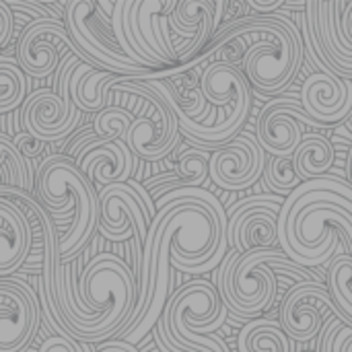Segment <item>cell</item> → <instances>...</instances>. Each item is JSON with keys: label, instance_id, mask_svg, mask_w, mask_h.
Wrapping results in <instances>:
<instances>
[{"label": "cell", "instance_id": "27", "mask_svg": "<svg viewBox=\"0 0 352 352\" xmlns=\"http://www.w3.org/2000/svg\"><path fill=\"white\" fill-rule=\"evenodd\" d=\"M134 116L126 107L120 105H107L93 118V130L107 140H124L126 132L132 124Z\"/></svg>", "mask_w": 352, "mask_h": 352}, {"label": "cell", "instance_id": "34", "mask_svg": "<svg viewBox=\"0 0 352 352\" xmlns=\"http://www.w3.org/2000/svg\"><path fill=\"white\" fill-rule=\"evenodd\" d=\"M99 138V134L91 128V130H85L82 134H78L70 144H68V148H66V157H70L72 161L78 157V153L89 144V142H93V140H97Z\"/></svg>", "mask_w": 352, "mask_h": 352}, {"label": "cell", "instance_id": "13", "mask_svg": "<svg viewBox=\"0 0 352 352\" xmlns=\"http://www.w3.org/2000/svg\"><path fill=\"white\" fill-rule=\"evenodd\" d=\"M342 320L328 285L324 283H297L287 293L280 307V328L291 340L307 342L316 338L326 322V316Z\"/></svg>", "mask_w": 352, "mask_h": 352}, {"label": "cell", "instance_id": "32", "mask_svg": "<svg viewBox=\"0 0 352 352\" xmlns=\"http://www.w3.org/2000/svg\"><path fill=\"white\" fill-rule=\"evenodd\" d=\"M14 33V14L8 2L0 0V50L10 41Z\"/></svg>", "mask_w": 352, "mask_h": 352}, {"label": "cell", "instance_id": "4", "mask_svg": "<svg viewBox=\"0 0 352 352\" xmlns=\"http://www.w3.org/2000/svg\"><path fill=\"white\" fill-rule=\"evenodd\" d=\"M35 184L39 202L50 214H72L68 231L58 237V258L62 264H68L78 258L99 227V192L66 155L47 157L39 165Z\"/></svg>", "mask_w": 352, "mask_h": 352}, {"label": "cell", "instance_id": "39", "mask_svg": "<svg viewBox=\"0 0 352 352\" xmlns=\"http://www.w3.org/2000/svg\"><path fill=\"white\" fill-rule=\"evenodd\" d=\"M349 120H351V126H352V111H351V116H349Z\"/></svg>", "mask_w": 352, "mask_h": 352}, {"label": "cell", "instance_id": "38", "mask_svg": "<svg viewBox=\"0 0 352 352\" xmlns=\"http://www.w3.org/2000/svg\"><path fill=\"white\" fill-rule=\"evenodd\" d=\"M349 173H351V179H352V148H351V153H349Z\"/></svg>", "mask_w": 352, "mask_h": 352}, {"label": "cell", "instance_id": "3", "mask_svg": "<svg viewBox=\"0 0 352 352\" xmlns=\"http://www.w3.org/2000/svg\"><path fill=\"white\" fill-rule=\"evenodd\" d=\"M78 297L85 318L68 332L80 342L99 344L120 336L136 303V283L122 258L99 254L80 272Z\"/></svg>", "mask_w": 352, "mask_h": 352}, {"label": "cell", "instance_id": "7", "mask_svg": "<svg viewBox=\"0 0 352 352\" xmlns=\"http://www.w3.org/2000/svg\"><path fill=\"white\" fill-rule=\"evenodd\" d=\"M64 25L72 41L91 58V62L120 76H155L157 70L136 64L118 43L111 31V19L97 0H64Z\"/></svg>", "mask_w": 352, "mask_h": 352}, {"label": "cell", "instance_id": "1", "mask_svg": "<svg viewBox=\"0 0 352 352\" xmlns=\"http://www.w3.org/2000/svg\"><path fill=\"white\" fill-rule=\"evenodd\" d=\"M233 35L243 37L248 43L239 66H243L241 72L256 93L276 95L285 91L299 74L305 43L299 27L287 12L274 10L266 16H241L221 27L208 45Z\"/></svg>", "mask_w": 352, "mask_h": 352}, {"label": "cell", "instance_id": "14", "mask_svg": "<svg viewBox=\"0 0 352 352\" xmlns=\"http://www.w3.org/2000/svg\"><path fill=\"white\" fill-rule=\"evenodd\" d=\"M266 167V153L256 136L243 132L212 151L208 177L223 190L239 192L254 186Z\"/></svg>", "mask_w": 352, "mask_h": 352}, {"label": "cell", "instance_id": "35", "mask_svg": "<svg viewBox=\"0 0 352 352\" xmlns=\"http://www.w3.org/2000/svg\"><path fill=\"white\" fill-rule=\"evenodd\" d=\"M332 352H352V328L351 326H342L340 332L334 338V349Z\"/></svg>", "mask_w": 352, "mask_h": 352}, {"label": "cell", "instance_id": "17", "mask_svg": "<svg viewBox=\"0 0 352 352\" xmlns=\"http://www.w3.org/2000/svg\"><path fill=\"white\" fill-rule=\"evenodd\" d=\"M301 105L322 126H334L351 116L352 80L318 70L301 89Z\"/></svg>", "mask_w": 352, "mask_h": 352}, {"label": "cell", "instance_id": "22", "mask_svg": "<svg viewBox=\"0 0 352 352\" xmlns=\"http://www.w3.org/2000/svg\"><path fill=\"white\" fill-rule=\"evenodd\" d=\"M239 352H291V338L272 318H256L241 326Z\"/></svg>", "mask_w": 352, "mask_h": 352}, {"label": "cell", "instance_id": "24", "mask_svg": "<svg viewBox=\"0 0 352 352\" xmlns=\"http://www.w3.org/2000/svg\"><path fill=\"white\" fill-rule=\"evenodd\" d=\"M27 99V74L19 62L0 56V113L16 109Z\"/></svg>", "mask_w": 352, "mask_h": 352}, {"label": "cell", "instance_id": "2", "mask_svg": "<svg viewBox=\"0 0 352 352\" xmlns=\"http://www.w3.org/2000/svg\"><path fill=\"white\" fill-rule=\"evenodd\" d=\"M144 80L167 99V103L171 105V109L175 111L179 120L182 134H186L200 148L214 151L227 140H231L243 128L250 107H252V95H250V85H248L245 74L237 66L223 62V60L206 64L198 82L208 105L217 107V118L210 126H202L198 120L190 118L179 107L165 78H159L155 74V76H144Z\"/></svg>", "mask_w": 352, "mask_h": 352}, {"label": "cell", "instance_id": "12", "mask_svg": "<svg viewBox=\"0 0 352 352\" xmlns=\"http://www.w3.org/2000/svg\"><path fill=\"white\" fill-rule=\"evenodd\" d=\"M99 231L105 239L122 243L132 235L138 237L144 245L151 214L142 196L128 184L118 182L99 190Z\"/></svg>", "mask_w": 352, "mask_h": 352}, {"label": "cell", "instance_id": "33", "mask_svg": "<svg viewBox=\"0 0 352 352\" xmlns=\"http://www.w3.org/2000/svg\"><path fill=\"white\" fill-rule=\"evenodd\" d=\"M344 326V322L340 320V318H330L328 322H326V326H322V352H332L334 349V338H336V334L340 332V328Z\"/></svg>", "mask_w": 352, "mask_h": 352}, {"label": "cell", "instance_id": "31", "mask_svg": "<svg viewBox=\"0 0 352 352\" xmlns=\"http://www.w3.org/2000/svg\"><path fill=\"white\" fill-rule=\"evenodd\" d=\"M12 140H14V146L19 148V153L23 155V159L25 161H31V159H35V157H39L43 151H45V140H41V138H37V136H33L31 132H19V134H14L12 136Z\"/></svg>", "mask_w": 352, "mask_h": 352}, {"label": "cell", "instance_id": "19", "mask_svg": "<svg viewBox=\"0 0 352 352\" xmlns=\"http://www.w3.org/2000/svg\"><path fill=\"white\" fill-rule=\"evenodd\" d=\"M33 231L23 210L0 196V276L16 272L31 252Z\"/></svg>", "mask_w": 352, "mask_h": 352}, {"label": "cell", "instance_id": "15", "mask_svg": "<svg viewBox=\"0 0 352 352\" xmlns=\"http://www.w3.org/2000/svg\"><path fill=\"white\" fill-rule=\"evenodd\" d=\"M39 328V299L14 278H0V352H23Z\"/></svg>", "mask_w": 352, "mask_h": 352}, {"label": "cell", "instance_id": "37", "mask_svg": "<svg viewBox=\"0 0 352 352\" xmlns=\"http://www.w3.org/2000/svg\"><path fill=\"white\" fill-rule=\"evenodd\" d=\"M97 352H138L132 344H128L126 340H105V344Z\"/></svg>", "mask_w": 352, "mask_h": 352}, {"label": "cell", "instance_id": "36", "mask_svg": "<svg viewBox=\"0 0 352 352\" xmlns=\"http://www.w3.org/2000/svg\"><path fill=\"white\" fill-rule=\"evenodd\" d=\"M254 10H258V12H274V10H278L287 0H245Z\"/></svg>", "mask_w": 352, "mask_h": 352}, {"label": "cell", "instance_id": "6", "mask_svg": "<svg viewBox=\"0 0 352 352\" xmlns=\"http://www.w3.org/2000/svg\"><path fill=\"white\" fill-rule=\"evenodd\" d=\"M177 0H116L111 10V31L122 50L140 66H175L177 56L167 31V16Z\"/></svg>", "mask_w": 352, "mask_h": 352}, {"label": "cell", "instance_id": "29", "mask_svg": "<svg viewBox=\"0 0 352 352\" xmlns=\"http://www.w3.org/2000/svg\"><path fill=\"white\" fill-rule=\"evenodd\" d=\"M210 153L204 148H188L177 157V173L184 188H200L208 179Z\"/></svg>", "mask_w": 352, "mask_h": 352}, {"label": "cell", "instance_id": "20", "mask_svg": "<svg viewBox=\"0 0 352 352\" xmlns=\"http://www.w3.org/2000/svg\"><path fill=\"white\" fill-rule=\"evenodd\" d=\"M120 74L80 62L70 78V97L80 111L97 113L107 107V91Z\"/></svg>", "mask_w": 352, "mask_h": 352}, {"label": "cell", "instance_id": "28", "mask_svg": "<svg viewBox=\"0 0 352 352\" xmlns=\"http://www.w3.org/2000/svg\"><path fill=\"white\" fill-rule=\"evenodd\" d=\"M262 175H264L268 188L274 190L280 196H289L301 184V177L295 171L293 155H289V157H272L266 163Z\"/></svg>", "mask_w": 352, "mask_h": 352}, {"label": "cell", "instance_id": "18", "mask_svg": "<svg viewBox=\"0 0 352 352\" xmlns=\"http://www.w3.org/2000/svg\"><path fill=\"white\" fill-rule=\"evenodd\" d=\"M74 165L93 184L105 188L109 184L128 182L132 177L134 155L124 140H107L99 136L78 153Z\"/></svg>", "mask_w": 352, "mask_h": 352}, {"label": "cell", "instance_id": "10", "mask_svg": "<svg viewBox=\"0 0 352 352\" xmlns=\"http://www.w3.org/2000/svg\"><path fill=\"white\" fill-rule=\"evenodd\" d=\"M285 198L260 194L239 200L227 210V241L241 254L278 245V212Z\"/></svg>", "mask_w": 352, "mask_h": 352}, {"label": "cell", "instance_id": "21", "mask_svg": "<svg viewBox=\"0 0 352 352\" xmlns=\"http://www.w3.org/2000/svg\"><path fill=\"white\" fill-rule=\"evenodd\" d=\"M334 157H336L334 146L324 134H318V132L307 134L303 136L301 144L293 153L295 171L301 177V182L322 177L332 169Z\"/></svg>", "mask_w": 352, "mask_h": 352}, {"label": "cell", "instance_id": "23", "mask_svg": "<svg viewBox=\"0 0 352 352\" xmlns=\"http://www.w3.org/2000/svg\"><path fill=\"white\" fill-rule=\"evenodd\" d=\"M326 285L342 314V322L352 328V256L336 252L326 266Z\"/></svg>", "mask_w": 352, "mask_h": 352}, {"label": "cell", "instance_id": "25", "mask_svg": "<svg viewBox=\"0 0 352 352\" xmlns=\"http://www.w3.org/2000/svg\"><path fill=\"white\" fill-rule=\"evenodd\" d=\"M0 169L4 173L6 186L21 188L31 192L33 190V179H31V169L19 148L14 146V140L0 132Z\"/></svg>", "mask_w": 352, "mask_h": 352}, {"label": "cell", "instance_id": "26", "mask_svg": "<svg viewBox=\"0 0 352 352\" xmlns=\"http://www.w3.org/2000/svg\"><path fill=\"white\" fill-rule=\"evenodd\" d=\"M322 47L328 54V70L340 78L352 80V0H349L342 16V33L338 45L322 41Z\"/></svg>", "mask_w": 352, "mask_h": 352}, {"label": "cell", "instance_id": "30", "mask_svg": "<svg viewBox=\"0 0 352 352\" xmlns=\"http://www.w3.org/2000/svg\"><path fill=\"white\" fill-rule=\"evenodd\" d=\"M37 352H93V349H91V344L80 342V340H76V338H72L68 334L66 336L54 334V336H50V338H45L41 342Z\"/></svg>", "mask_w": 352, "mask_h": 352}, {"label": "cell", "instance_id": "16", "mask_svg": "<svg viewBox=\"0 0 352 352\" xmlns=\"http://www.w3.org/2000/svg\"><path fill=\"white\" fill-rule=\"evenodd\" d=\"M303 126H322L295 99H272L258 116L256 140L272 157H289L303 140Z\"/></svg>", "mask_w": 352, "mask_h": 352}, {"label": "cell", "instance_id": "9", "mask_svg": "<svg viewBox=\"0 0 352 352\" xmlns=\"http://www.w3.org/2000/svg\"><path fill=\"white\" fill-rule=\"evenodd\" d=\"M142 91V109L134 116L124 142L142 161H161L179 142V120L167 99L153 89L144 76H134Z\"/></svg>", "mask_w": 352, "mask_h": 352}, {"label": "cell", "instance_id": "8", "mask_svg": "<svg viewBox=\"0 0 352 352\" xmlns=\"http://www.w3.org/2000/svg\"><path fill=\"white\" fill-rule=\"evenodd\" d=\"M80 58L70 54L60 60L56 91L39 89L25 99L23 128L45 142H58L72 134L82 120V113L70 97V78Z\"/></svg>", "mask_w": 352, "mask_h": 352}, {"label": "cell", "instance_id": "5", "mask_svg": "<svg viewBox=\"0 0 352 352\" xmlns=\"http://www.w3.org/2000/svg\"><path fill=\"white\" fill-rule=\"evenodd\" d=\"M159 320L186 352H229L227 342L212 334L227 322V305L208 280L200 278L171 291Z\"/></svg>", "mask_w": 352, "mask_h": 352}, {"label": "cell", "instance_id": "11", "mask_svg": "<svg viewBox=\"0 0 352 352\" xmlns=\"http://www.w3.org/2000/svg\"><path fill=\"white\" fill-rule=\"evenodd\" d=\"M62 47L74 52L82 62L93 64L91 58L72 41L64 21L60 19H37L29 23L16 43V62L27 76L45 78L60 66Z\"/></svg>", "mask_w": 352, "mask_h": 352}]
</instances>
